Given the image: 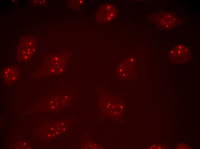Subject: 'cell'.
<instances>
[{"label": "cell", "mask_w": 200, "mask_h": 149, "mask_svg": "<svg viewBox=\"0 0 200 149\" xmlns=\"http://www.w3.org/2000/svg\"><path fill=\"white\" fill-rule=\"evenodd\" d=\"M150 19L159 29L171 30L184 22L183 19L170 12H158L151 14Z\"/></svg>", "instance_id": "obj_1"}, {"label": "cell", "mask_w": 200, "mask_h": 149, "mask_svg": "<svg viewBox=\"0 0 200 149\" xmlns=\"http://www.w3.org/2000/svg\"><path fill=\"white\" fill-rule=\"evenodd\" d=\"M36 47L35 38L31 36L23 38L18 47L17 59L22 62H29L36 53Z\"/></svg>", "instance_id": "obj_2"}, {"label": "cell", "mask_w": 200, "mask_h": 149, "mask_svg": "<svg viewBox=\"0 0 200 149\" xmlns=\"http://www.w3.org/2000/svg\"><path fill=\"white\" fill-rule=\"evenodd\" d=\"M170 62L176 64H182L188 61L191 58V53L189 47L181 44L173 47L169 52Z\"/></svg>", "instance_id": "obj_3"}, {"label": "cell", "mask_w": 200, "mask_h": 149, "mask_svg": "<svg viewBox=\"0 0 200 149\" xmlns=\"http://www.w3.org/2000/svg\"><path fill=\"white\" fill-rule=\"evenodd\" d=\"M118 10L113 4L105 3L100 7L96 15L97 20L100 23H106L113 19L116 16Z\"/></svg>", "instance_id": "obj_4"}, {"label": "cell", "mask_w": 200, "mask_h": 149, "mask_svg": "<svg viewBox=\"0 0 200 149\" xmlns=\"http://www.w3.org/2000/svg\"><path fill=\"white\" fill-rule=\"evenodd\" d=\"M2 77L6 84H11L17 81L20 77V74L17 67H8L3 71Z\"/></svg>", "instance_id": "obj_5"}, {"label": "cell", "mask_w": 200, "mask_h": 149, "mask_svg": "<svg viewBox=\"0 0 200 149\" xmlns=\"http://www.w3.org/2000/svg\"><path fill=\"white\" fill-rule=\"evenodd\" d=\"M70 3V6L74 9H78L80 8L83 3V0L72 1Z\"/></svg>", "instance_id": "obj_6"}]
</instances>
